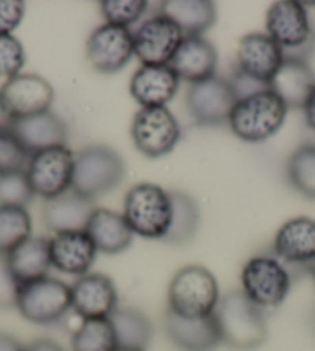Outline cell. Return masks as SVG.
Segmentation results:
<instances>
[{
	"instance_id": "obj_3",
	"label": "cell",
	"mask_w": 315,
	"mask_h": 351,
	"mask_svg": "<svg viewBox=\"0 0 315 351\" xmlns=\"http://www.w3.org/2000/svg\"><path fill=\"white\" fill-rule=\"evenodd\" d=\"M220 299L215 276L204 266L189 265L172 278L167 310L181 317H205L215 313Z\"/></svg>"
},
{
	"instance_id": "obj_33",
	"label": "cell",
	"mask_w": 315,
	"mask_h": 351,
	"mask_svg": "<svg viewBox=\"0 0 315 351\" xmlns=\"http://www.w3.org/2000/svg\"><path fill=\"white\" fill-rule=\"evenodd\" d=\"M99 7L107 23L129 28L145 14L149 3L145 0H102Z\"/></svg>"
},
{
	"instance_id": "obj_22",
	"label": "cell",
	"mask_w": 315,
	"mask_h": 351,
	"mask_svg": "<svg viewBox=\"0 0 315 351\" xmlns=\"http://www.w3.org/2000/svg\"><path fill=\"white\" fill-rule=\"evenodd\" d=\"M274 252L284 265H311L315 260V220L309 217L288 220L275 235Z\"/></svg>"
},
{
	"instance_id": "obj_14",
	"label": "cell",
	"mask_w": 315,
	"mask_h": 351,
	"mask_svg": "<svg viewBox=\"0 0 315 351\" xmlns=\"http://www.w3.org/2000/svg\"><path fill=\"white\" fill-rule=\"evenodd\" d=\"M183 38L181 29L160 13L144 21L133 33L135 56L142 65H167Z\"/></svg>"
},
{
	"instance_id": "obj_37",
	"label": "cell",
	"mask_w": 315,
	"mask_h": 351,
	"mask_svg": "<svg viewBox=\"0 0 315 351\" xmlns=\"http://www.w3.org/2000/svg\"><path fill=\"white\" fill-rule=\"evenodd\" d=\"M22 285L11 271L7 256H0V310L17 306Z\"/></svg>"
},
{
	"instance_id": "obj_42",
	"label": "cell",
	"mask_w": 315,
	"mask_h": 351,
	"mask_svg": "<svg viewBox=\"0 0 315 351\" xmlns=\"http://www.w3.org/2000/svg\"><path fill=\"white\" fill-rule=\"evenodd\" d=\"M307 271H309V274H311L312 280H314V283H315V260H314V262H312L311 265H307Z\"/></svg>"
},
{
	"instance_id": "obj_9",
	"label": "cell",
	"mask_w": 315,
	"mask_h": 351,
	"mask_svg": "<svg viewBox=\"0 0 315 351\" xmlns=\"http://www.w3.org/2000/svg\"><path fill=\"white\" fill-rule=\"evenodd\" d=\"M75 154L66 146H58L34 154L27 166V177L36 195L56 198L73 186Z\"/></svg>"
},
{
	"instance_id": "obj_43",
	"label": "cell",
	"mask_w": 315,
	"mask_h": 351,
	"mask_svg": "<svg viewBox=\"0 0 315 351\" xmlns=\"http://www.w3.org/2000/svg\"><path fill=\"white\" fill-rule=\"evenodd\" d=\"M118 351H142V350H125V348H119Z\"/></svg>"
},
{
	"instance_id": "obj_24",
	"label": "cell",
	"mask_w": 315,
	"mask_h": 351,
	"mask_svg": "<svg viewBox=\"0 0 315 351\" xmlns=\"http://www.w3.org/2000/svg\"><path fill=\"white\" fill-rule=\"evenodd\" d=\"M86 231L98 251L108 256H116L129 250L135 235L123 214L104 208H96Z\"/></svg>"
},
{
	"instance_id": "obj_41",
	"label": "cell",
	"mask_w": 315,
	"mask_h": 351,
	"mask_svg": "<svg viewBox=\"0 0 315 351\" xmlns=\"http://www.w3.org/2000/svg\"><path fill=\"white\" fill-rule=\"evenodd\" d=\"M303 112H305V119H306L307 127L315 132V87L311 92V95H309L306 104L303 107Z\"/></svg>"
},
{
	"instance_id": "obj_17",
	"label": "cell",
	"mask_w": 315,
	"mask_h": 351,
	"mask_svg": "<svg viewBox=\"0 0 315 351\" xmlns=\"http://www.w3.org/2000/svg\"><path fill=\"white\" fill-rule=\"evenodd\" d=\"M7 129L17 138L29 156L42 150L65 146L68 139V127L51 110L10 121Z\"/></svg>"
},
{
	"instance_id": "obj_25",
	"label": "cell",
	"mask_w": 315,
	"mask_h": 351,
	"mask_svg": "<svg viewBox=\"0 0 315 351\" xmlns=\"http://www.w3.org/2000/svg\"><path fill=\"white\" fill-rule=\"evenodd\" d=\"M315 87V75L307 62L284 59L274 80L272 92L280 96L288 108H303Z\"/></svg>"
},
{
	"instance_id": "obj_44",
	"label": "cell",
	"mask_w": 315,
	"mask_h": 351,
	"mask_svg": "<svg viewBox=\"0 0 315 351\" xmlns=\"http://www.w3.org/2000/svg\"><path fill=\"white\" fill-rule=\"evenodd\" d=\"M314 326H315V317H314Z\"/></svg>"
},
{
	"instance_id": "obj_30",
	"label": "cell",
	"mask_w": 315,
	"mask_h": 351,
	"mask_svg": "<svg viewBox=\"0 0 315 351\" xmlns=\"http://www.w3.org/2000/svg\"><path fill=\"white\" fill-rule=\"evenodd\" d=\"M110 319H86L71 337V351H118Z\"/></svg>"
},
{
	"instance_id": "obj_38",
	"label": "cell",
	"mask_w": 315,
	"mask_h": 351,
	"mask_svg": "<svg viewBox=\"0 0 315 351\" xmlns=\"http://www.w3.org/2000/svg\"><path fill=\"white\" fill-rule=\"evenodd\" d=\"M25 16V2L0 0V34H11L21 25Z\"/></svg>"
},
{
	"instance_id": "obj_11",
	"label": "cell",
	"mask_w": 315,
	"mask_h": 351,
	"mask_svg": "<svg viewBox=\"0 0 315 351\" xmlns=\"http://www.w3.org/2000/svg\"><path fill=\"white\" fill-rule=\"evenodd\" d=\"M238 99L232 81L214 76L210 80L190 84L186 101L187 108L198 124L220 125L227 123Z\"/></svg>"
},
{
	"instance_id": "obj_8",
	"label": "cell",
	"mask_w": 315,
	"mask_h": 351,
	"mask_svg": "<svg viewBox=\"0 0 315 351\" xmlns=\"http://www.w3.org/2000/svg\"><path fill=\"white\" fill-rule=\"evenodd\" d=\"M131 138L142 155L161 158L178 144L181 127L167 107H147L141 108L133 118Z\"/></svg>"
},
{
	"instance_id": "obj_20",
	"label": "cell",
	"mask_w": 315,
	"mask_h": 351,
	"mask_svg": "<svg viewBox=\"0 0 315 351\" xmlns=\"http://www.w3.org/2000/svg\"><path fill=\"white\" fill-rule=\"evenodd\" d=\"M179 81L197 84L215 76L218 66L216 48L204 38L186 36L167 64Z\"/></svg>"
},
{
	"instance_id": "obj_2",
	"label": "cell",
	"mask_w": 315,
	"mask_h": 351,
	"mask_svg": "<svg viewBox=\"0 0 315 351\" xmlns=\"http://www.w3.org/2000/svg\"><path fill=\"white\" fill-rule=\"evenodd\" d=\"M289 108L270 88L240 98L229 117V125L246 143H263L281 129Z\"/></svg>"
},
{
	"instance_id": "obj_13",
	"label": "cell",
	"mask_w": 315,
	"mask_h": 351,
	"mask_svg": "<svg viewBox=\"0 0 315 351\" xmlns=\"http://www.w3.org/2000/svg\"><path fill=\"white\" fill-rule=\"evenodd\" d=\"M135 56L133 33L129 28L104 23L90 34L87 58L99 73H118Z\"/></svg>"
},
{
	"instance_id": "obj_35",
	"label": "cell",
	"mask_w": 315,
	"mask_h": 351,
	"mask_svg": "<svg viewBox=\"0 0 315 351\" xmlns=\"http://www.w3.org/2000/svg\"><path fill=\"white\" fill-rule=\"evenodd\" d=\"M36 195L27 172H16L0 177V206H25Z\"/></svg>"
},
{
	"instance_id": "obj_12",
	"label": "cell",
	"mask_w": 315,
	"mask_h": 351,
	"mask_svg": "<svg viewBox=\"0 0 315 351\" xmlns=\"http://www.w3.org/2000/svg\"><path fill=\"white\" fill-rule=\"evenodd\" d=\"M266 34L281 47L283 53L299 50L315 42L307 10L295 0H280L270 5L266 16Z\"/></svg>"
},
{
	"instance_id": "obj_7",
	"label": "cell",
	"mask_w": 315,
	"mask_h": 351,
	"mask_svg": "<svg viewBox=\"0 0 315 351\" xmlns=\"http://www.w3.org/2000/svg\"><path fill=\"white\" fill-rule=\"evenodd\" d=\"M16 308L32 324H56L71 310V287L54 277L27 283L21 288Z\"/></svg>"
},
{
	"instance_id": "obj_1",
	"label": "cell",
	"mask_w": 315,
	"mask_h": 351,
	"mask_svg": "<svg viewBox=\"0 0 315 351\" xmlns=\"http://www.w3.org/2000/svg\"><path fill=\"white\" fill-rule=\"evenodd\" d=\"M215 317L221 341L238 351H252L268 339L264 311L243 291H230L218 302Z\"/></svg>"
},
{
	"instance_id": "obj_39",
	"label": "cell",
	"mask_w": 315,
	"mask_h": 351,
	"mask_svg": "<svg viewBox=\"0 0 315 351\" xmlns=\"http://www.w3.org/2000/svg\"><path fill=\"white\" fill-rule=\"evenodd\" d=\"M25 351H65L62 345H59L53 339H38L25 347Z\"/></svg>"
},
{
	"instance_id": "obj_16",
	"label": "cell",
	"mask_w": 315,
	"mask_h": 351,
	"mask_svg": "<svg viewBox=\"0 0 315 351\" xmlns=\"http://www.w3.org/2000/svg\"><path fill=\"white\" fill-rule=\"evenodd\" d=\"M118 289L110 277L86 274L71 287V310L86 319H108L119 306Z\"/></svg>"
},
{
	"instance_id": "obj_29",
	"label": "cell",
	"mask_w": 315,
	"mask_h": 351,
	"mask_svg": "<svg viewBox=\"0 0 315 351\" xmlns=\"http://www.w3.org/2000/svg\"><path fill=\"white\" fill-rule=\"evenodd\" d=\"M172 199V223L162 239L171 245H186L195 237L199 226V209L195 199L186 192H168Z\"/></svg>"
},
{
	"instance_id": "obj_26",
	"label": "cell",
	"mask_w": 315,
	"mask_h": 351,
	"mask_svg": "<svg viewBox=\"0 0 315 351\" xmlns=\"http://www.w3.org/2000/svg\"><path fill=\"white\" fill-rule=\"evenodd\" d=\"M160 7V13L168 17L184 38H201L216 22V8L210 0H166Z\"/></svg>"
},
{
	"instance_id": "obj_10",
	"label": "cell",
	"mask_w": 315,
	"mask_h": 351,
	"mask_svg": "<svg viewBox=\"0 0 315 351\" xmlns=\"http://www.w3.org/2000/svg\"><path fill=\"white\" fill-rule=\"evenodd\" d=\"M54 101L51 84L38 75H17L0 88V107L10 121L50 110Z\"/></svg>"
},
{
	"instance_id": "obj_31",
	"label": "cell",
	"mask_w": 315,
	"mask_h": 351,
	"mask_svg": "<svg viewBox=\"0 0 315 351\" xmlns=\"http://www.w3.org/2000/svg\"><path fill=\"white\" fill-rule=\"evenodd\" d=\"M32 237V217L21 206H0V256Z\"/></svg>"
},
{
	"instance_id": "obj_4",
	"label": "cell",
	"mask_w": 315,
	"mask_h": 351,
	"mask_svg": "<svg viewBox=\"0 0 315 351\" xmlns=\"http://www.w3.org/2000/svg\"><path fill=\"white\" fill-rule=\"evenodd\" d=\"M125 162L116 150L94 144L75 156L71 189L94 199L110 193L125 178Z\"/></svg>"
},
{
	"instance_id": "obj_19",
	"label": "cell",
	"mask_w": 315,
	"mask_h": 351,
	"mask_svg": "<svg viewBox=\"0 0 315 351\" xmlns=\"http://www.w3.org/2000/svg\"><path fill=\"white\" fill-rule=\"evenodd\" d=\"M98 252L87 231L58 232L50 239L51 265L64 274L77 277L88 274Z\"/></svg>"
},
{
	"instance_id": "obj_40",
	"label": "cell",
	"mask_w": 315,
	"mask_h": 351,
	"mask_svg": "<svg viewBox=\"0 0 315 351\" xmlns=\"http://www.w3.org/2000/svg\"><path fill=\"white\" fill-rule=\"evenodd\" d=\"M0 351H25V347L8 332H0Z\"/></svg>"
},
{
	"instance_id": "obj_27",
	"label": "cell",
	"mask_w": 315,
	"mask_h": 351,
	"mask_svg": "<svg viewBox=\"0 0 315 351\" xmlns=\"http://www.w3.org/2000/svg\"><path fill=\"white\" fill-rule=\"evenodd\" d=\"M7 260L21 285L48 277V272L53 266L50 240L44 237H29L11 251Z\"/></svg>"
},
{
	"instance_id": "obj_34",
	"label": "cell",
	"mask_w": 315,
	"mask_h": 351,
	"mask_svg": "<svg viewBox=\"0 0 315 351\" xmlns=\"http://www.w3.org/2000/svg\"><path fill=\"white\" fill-rule=\"evenodd\" d=\"M32 156L8 129H0V177L25 172Z\"/></svg>"
},
{
	"instance_id": "obj_15",
	"label": "cell",
	"mask_w": 315,
	"mask_h": 351,
	"mask_svg": "<svg viewBox=\"0 0 315 351\" xmlns=\"http://www.w3.org/2000/svg\"><path fill=\"white\" fill-rule=\"evenodd\" d=\"M284 60L280 45L266 33H251L241 38L236 50L238 73L268 86Z\"/></svg>"
},
{
	"instance_id": "obj_36",
	"label": "cell",
	"mask_w": 315,
	"mask_h": 351,
	"mask_svg": "<svg viewBox=\"0 0 315 351\" xmlns=\"http://www.w3.org/2000/svg\"><path fill=\"white\" fill-rule=\"evenodd\" d=\"M25 59V50L19 39L13 34H0V76L11 80L21 75Z\"/></svg>"
},
{
	"instance_id": "obj_6",
	"label": "cell",
	"mask_w": 315,
	"mask_h": 351,
	"mask_svg": "<svg viewBox=\"0 0 315 351\" xmlns=\"http://www.w3.org/2000/svg\"><path fill=\"white\" fill-rule=\"evenodd\" d=\"M241 285L247 298L262 310L280 306L292 287L286 265L272 256H255L241 271Z\"/></svg>"
},
{
	"instance_id": "obj_21",
	"label": "cell",
	"mask_w": 315,
	"mask_h": 351,
	"mask_svg": "<svg viewBox=\"0 0 315 351\" xmlns=\"http://www.w3.org/2000/svg\"><path fill=\"white\" fill-rule=\"evenodd\" d=\"M94 210V199L70 189L56 198L45 199L42 217L45 226L54 234L86 231Z\"/></svg>"
},
{
	"instance_id": "obj_23",
	"label": "cell",
	"mask_w": 315,
	"mask_h": 351,
	"mask_svg": "<svg viewBox=\"0 0 315 351\" xmlns=\"http://www.w3.org/2000/svg\"><path fill=\"white\" fill-rule=\"evenodd\" d=\"M179 88V77L168 65H142L130 81V95L141 108L166 107Z\"/></svg>"
},
{
	"instance_id": "obj_5",
	"label": "cell",
	"mask_w": 315,
	"mask_h": 351,
	"mask_svg": "<svg viewBox=\"0 0 315 351\" xmlns=\"http://www.w3.org/2000/svg\"><path fill=\"white\" fill-rule=\"evenodd\" d=\"M124 219L133 234L150 240H162L172 223L171 193L151 183H139L127 192Z\"/></svg>"
},
{
	"instance_id": "obj_18",
	"label": "cell",
	"mask_w": 315,
	"mask_h": 351,
	"mask_svg": "<svg viewBox=\"0 0 315 351\" xmlns=\"http://www.w3.org/2000/svg\"><path fill=\"white\" fill-rule=\"evenodd\" d=\"M164 328L171 342L181 351H215L223 343L215 314L189 319L167 310Z\"/></svg>"
},
{
	"instance_id": "obj_28",
	"label": "cell",
	"mask_w": 315,
	"mask_h": 351,
	"mask_svg": "<svg viewBox=\"0 0 315 351\" xmlns=\"http://www.w3.org/2000/svg\"><path fill=\"white\" fill-rule=\"evenodd\" d=\"M108 319L113 325L119 348L145 351L149 347L153 337V325L142 311L130 306H118Z\"/></svg>"
},
{
	"instance_id": "obj_32",
	"label": "cell",
	"mask_w": 315,
	"mask_h": 351,
	"mask_svg": "<svg viewBox=\"0 0 315 351\" xmlns=\"http://www.w3.org/2000/svg\"><path fill=\"white\" fill-rule=\"evenodd\" d=\"M286 173L297 192L315 199V144H303L290 155Z\"/></svg>"
}]
</instances>
